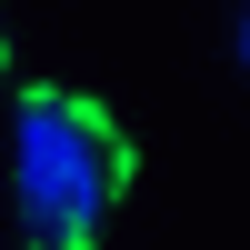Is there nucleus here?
<instances>
[{
	"label": "nucleus",
	"instance_id": "nucleus-2",
	"mask_svg": "<svg viewBox=\"0 0 250 250\" xmlns=\"http://www.w3.org/2000/svg\"><path fill=\"white\" fill-rule=\"evenodd\" d=\"M0 60H10V40H0Z\"/></svg>",
	"mask_w": 250,
	"mask_h": 250
},
{
	"label": "nucleus",
	"instance_id": "nucleus-1",
	"mask_svg": "<svg viewBox=\"0 0 250 250\" xmlns=\"http://www.w3.org/2000/svg\"><path fill=\"white\" fill-rule=\"evenodd\" d=\"M130 140L100 100L80 90H30L10 110V200L30 250H100L120 190H130Z\"/></svg>",
	"mask_w": 250,
	"mask_h": 250
}]
</instances>
